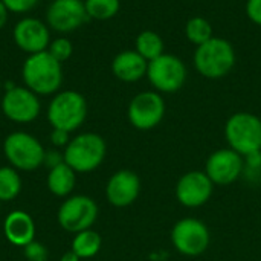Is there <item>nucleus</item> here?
<instances>
[{
    "label": "nucleus",
    "mask_w": 261,
    "mask_h": 261,
    "mask_svg": "<svg viewBox=\"0 0 261 261\" xmlns=\"http://www.w3.org/2000/svg\"><path fill=\"white\" fill-rule=\"evenodd\" d=\"M214 184L205 171L193 170L179 177L174 194L177 202L185 208H200L210 202L214 193Z\"/></svg>",
    "instance_id": "obj_12"
},
{
    "label": "nucleus",
    "mask_w": 261,
    "mask_h": 261,
    "mask_svg": "<svg viewBox=\"0 0 261 261\" xmlns=\"http://www.w3.org/2000/svg\"><path fill=\"white\" fill-rule=\"evenodd\" d=\"M50 141L55 147H64L70 142V133L66 130H60V128H52L50 133Z\"/></svg>",
    "instance_id": "obj_30"
},
{
    "label": "nucleus",
    "mask_w": 261,
    "mask_h": 261,
    "mask_svg": "<svg viewBox=\"0 0 261 261\" xmlns=\"http://www.w3.org/2000/svg\"><path fill=\"white\" fill-rule=\"evenodd\" d=\"M135 50L147 61H151L165 52V43L158 32L147 29L138 34L135 40Z\"/></svg>",
    "instance_id": "obj_20"
},
{
    "label": "nucleus",
    "mask_w": 261,
    "mask_h": 261,
    "mask_svg": "<svg viewBox=\"0 0 261 261\" xmlns=\"http://www.w3.org/2000/svg\"><path fill=\"white\" fill-rule=\"evenodd\" d=\"M167 104L162 93L145 90L135 95L127 107L128 122L141 132L156 128L165 118Z\"/></svg>",
    "instance_id": "obj_9"
},
{
    "label": "nucleus",
    "mask_w": 261,
    "mask_h": 261,
    "mask_svg": "<svg viewBox=\"0 0 261 261\" xmlns=\"http://www.w3.org/2000/svg\"><path fill=\"white\" fill-rule=\"evenodd\" d=\"M141 194V179L132 170H119L113 173L106 185V197L110 205L125 208L136 202Z\"/></svg>",
    "instance_id": "obj_16"
},
{
    "label": "nucleus",
    "mask_w": 261,
    "mask_h": 261,
    "mask_svg": "<svg viewBox=\"0 0 261 261\" xmlns=\"http://www.w3.org/2000/svg\"><path fill=\"white\" fill-rule=\"evenodd\" d=\"M148 61L135 49L122 50L112 60V72L122 83H138L147 76Z\"/></svg>",
    "instance_id": "obj_17"
},
{
    "label": "nucleus",
    "mask_w": 261,
    "mask_h": 261,
    "mask_svg": "<svg viewBox=\"0 0 261 261\" xmlns=\"http://www.w3.org/2000/svg\"><path fill=\"white\" fill-rule=\"evenodd\" d=\"M23 252H24V257L28 261H46L49 257V252H47V248L40 243V242H31L29 245H26L23 248Z\"/></svg>",
    "instance_id": "obj_26"
},
{
    "label": "nucleus",
    "mask_w": 261,
    "mask_h": 261,
    "mask_svg": "<svg viewBox=\"0 0 261 261\" xmlns=\"http://www.w3.org/2000/svg\"><path fill=\"white\" fill-rule=\"evenodd\" d=\"M87 118V101L76 90H61L54 95L47 107V121L52 128L69 133L80 128Z\"/></svg>",
    "instance_id": "obj_5"
},
{
    "label": "nucleus",
    "mask_w": 261,
    "mask_h": 261,
    "mask_svg": "<svg viewBox=\"0 0 261 261\" xmlns=\"http://www.w3.org/2000/svg\"><path fill=\"white\" fill-rule=\"evenodd\" d=\"M245 159V170L243 173H246L251 177H260L261 176V151L249 154Z\"/></svg>",
    "instance_id": "obj_28"
},
{
    "label": "nucleus",
    "mask_w": 261,
    "mask_h": 261,
    "mask_svg": "<svg viewBox=\"0 0 261 261\" xmlns=\"http://www.w3.org/2000/svg\"><path fill=\"white\" fill-rule=\"evenodd\" d=\"M47 52L57 61H60L63 64L64 61H67L72 57V54H73V44H72V41L67 37H57V38L50 40L49 47H47Z\"/></svg>",
    "instance_id": "obj_25"
},
{
    "label": "nucleus",
    "mask_w": 261,
    "mask_h": 261,
    "mask_svg": "<svg viewBox=\"0 0 261 261\" xmlns=\"http://www.w3.org/2000/svg\"><path fill=\"white\" fill-rule=\"evenodd\" d=\"M87 20L84 0H52L46 11V24L60 34L76 31Z\"/></svg>",
    "instance_id": "obj_13"
},
{
    "label": "nucleus",
    "mask_w": 261,
    "mask_h": 261,
    "mask_svg": "<svg viewBox=\"0 0 261 261\" xmlns=\"http://www.w3.org/2000/svg\"><path fill=\"white\" fill-rule=\"evenodd\" d=\"M3 232L11 245L24 248L26 245L34 242L35 237L34 219L24 211H12L5 219Z\"/></svg>",
    "instance_id": "obj_18"
},
{
    "label": "nucleus",
    "mask_w": 261,
    "mask_h": 261,
    "mask_svg": "<svg viewBox=\"0 0 261 261\" xmlns=\"http://www.w3.org/2000/svg\"><path fill=\"white\" fill-rule=\"evenodd\" d=\"M6 9L12 14H26L35 8L38 0H2Z\"/></svg>",
    "instance_id": "obj_27"
},
{
    "label": "nucleus",
    "mask_w": 261,
    "mask_h": 261,
    "mask_svg": "<svg viewBox=\"0 0 261 261\" xmlns=\"http://www.w3.org/2000/svg\"><path fill=\"white\" fill-rule=\"evenodd\" d=\"M171 245L185 257H199L206 252L211 245V232L208 226L194 217H185L174 223L170 232Z\"/></svg>",
    "instance_id": "obj_8"
},
{
    "label": "nucleus",
    "mask_w": 261,
    "mask_h": 261,
    "mask_svg": "<svg viewBox=\"0 0 261 261\" xmlns=\"http://www.w3.org/2000/svg\"><path fill=\"white\" fill-rule=\"evenodd\" d=\"M185 37L196 47L206 43L208 40H211L214 37V29H213L211 21L200 15L191 17L185 23Z\"/></svg>",
    "instance_id": "obj_22"
},
{
    "label": "nucleus",
    "mask_w": 261,
    "mask_h": 261,
    "mask_svg": "<svg viewBox=\"0 0 261 261\" xmlns=\"http://www.w3.org/2000/svg\"><path fill=\"white\" fill-rule=\"evenodd\" d=\"M61 162H63V156H60L57 151H47L44 156V165H49V168H54Z\"/></svg>",
    "instance_id": "obj_31"
},
{
    "label": "nucleus",
    "mask_w": 261,
    "mask_h": 261,
    "mask_svg": "<svg viewBox=\"0 0 261 261\" xmlns=\"http://www.w3.org/2000/svg\"><path fill=\"white\" fill-rule=\"evenodd\" d=\"M0 106L3 115L17 124H29L35 121L41 112L38 95L26 86H15L11 90L3 92Z\"/></svg>",
    "instance_id": "obj_11"
},
{
    "label": "nucleus",
    "mask_w": 261,
    "mask_h": 261,
    "mask_svg": "<svg viewBox=\"0 0 261 261\" xmlns=\"http://www.w3.org/2000/svg\"><path fill=\"white\" fill-rule=\"evenodd\" d=\"M102 246L101 236L93 229H86L76 232L72 240V251L80 258H92L95 257Z\"/></svg>",
    "instance_id": "obj_21"
},
{
    "label": "nucleus",
    "mask_w": 261,
    "mask_h": 261,
    "mask_svg": "<svg viewBox=\"0 0 261 261\" xmlns=\"http://www.w3.org/2000/svg\"><path fill=\"white\" fill-rule=\"evenodd\" d=\"M245 11L254 24L261 26V0H246Z\"/></svg>",
    "instance_id": "obj_29"
},
{
    "label": "nucleus",
    "mask_w": 261,
    "mask_h": 261,
    "mask_svg": "<svg viewBox=\"0 0 261 261\" xmlns=\"http://www.w3.org/2000/svg\"><path fill=\"white\" fill-rule=\"evenodd\" d=\"M225 138L231 150L246 158L261 151V118L251 112H237L225 122Z\"/></svg>",
    "instance_id": "obj_4"
},
{
    "label": "nucleus",
    "mask_w": 261,
    "mask_h": 261,
    "mask_svg": "<svg viewBox=\"0 0 261 261\" xmlns=\"http://www.w3.org/2000/svg\"><path fill=\"white\" fill-rule=\"evenodd\" d=\"M21 191V177L14 167L0 168V202L14 200Z\"/></svg>",
    "instance_id": "obj_23"
},
{
    "label": "nucleus",
    "mask_w": 261,
    "mask_h": 261,
    "mask_svg": "<svg viewBox=\"0 0 261 261\" xmlns=\"http://www.w3.org/2000/svg\"><path fill=\"white\" fill-rule=\"evenodd\" d=\"M245 159L237 151L219 148L210 154L205 164V173L214 185H231L243 176Z\"/></svg>",
    "instance_id": "obj_14"
},
{
    "label": "nucleus",
    "mask_w": 261,
    "mask_h": 261,
    "mask_svg": "<svg viewBox=\"0 0 261 261\" xmlns=\"http://www.w3.org/2000/svg\"><path fill=\"white\" fill-rule=\"evenodd\" d=\"M15 46L28 55L47 50L50 43V29L46 21L35 17H23L12 29Z\"/></svg>",
    "instance_id": "obj_15"
},
{
    "label": "nucleus",
    "mask_w": 261,
    "mask_h": 261,
    "mask_svg": "<svg viewBox=\"0 0 261 261\" xmlns=\"http://www.w3.org/2000/svg\"><path fill=\"white\" fill-rule=\"evenodd\" d=\"M237 63V54L231 41L222 37H213L206 43L196 47L193 54V66L199 75L208 80H220L226 76Z\"/></svg>",
    "instance_id": "obj_2"
},
{
    "label": "nucleus",
    "mask_w": 261,
    "mask_h": 261,
    "mask_svg": "<svg viewBox=\"0 0 261 261\" xmlns=\"http://www.w3.org/2000/svg\"><path fill=\"white\" fill-rule=\"evenodd\" d=\"M8 15H9V11L6 9V6L3 5V2L0 0V29L5 28L6 21H8Z\"/></svg>",
    "instance_id": "obj_32"
},
{
    "label": "nucleus",
    "mask_w": 261,
    "mask_h": 261,
    "mask_svg": "<svg viewBox=\"0 0 261 261\" xmlns=\"http://www.w3.org/2000/svg\"><path fill=\"white\" fill-rule=\"evenodd\" d=\"M188 78V69L182 58L164 52L158 58L148 61L147 80L159 93L179 92Z\"/></svg>",
    "instance_id": "obj_6"
},
{
    "label": "nucleus",
    "mask_w": 261,
    "mask_h": 261,
    "mask_svg": "<svg viewBox=\"0 0 261 261\" xmlns=\"http://www.w3.org/2000/svg\"><path fill=\"white\" fill-rule=\"evenodd\" d=\"M21 80L38 96L55 95L63 84V66L47 50L32 54L21 66Z\"/></svg>",
    "instance_id": "obj_1"
},
{
    "label": "nucleus",
    "mask_w": 261,
    "mask_h": 261,
    "mask_svg": "<svg viewBox=\"0 0 261 261\" xmlns=\"http://www.w3.org/2000/svg\"><path fill=\"white\" fill-rule=\"evenodd\" d=\"M3 90V84H2V80H0V92Z\"/></svg>",
    "instance_id": "obj_34"
},
{
    "label": "nucleus",
    "mask_w": 261,
    "mask_h": 261,
    "mask_svg": "<svg viewBox=\"0 0 261 261\" xmlns=\"http://www.w3.org/2000/svg\"><path fill=\"white\" fill-rule=\"evenodd\" d=\"M107 144L98 133H81L70 139L63 153V161L75 173H90L106 159Z\"/></svg>",
    "instance_id": "obj_3"
},
{
    "label": "nucleus",
    "mask_w": 261,
    "mask_h": 261,
    "mask_svg": "<svg viewBox=\"0 0 261 261\" xmlns=\"http://www.w3.org/2000/svg\"><path fill=\"white\" fill-rule=\"evenodd\" d=\"M89 20H110L121 9V0H84Z\"/></svg>",
    "instance_id": "obj_24"
},
{
    "label": "nucleus",
    "mask_w": 261,
    "mask_h": 261,
    "mask_svg": "<svg viewBox=\"0 0 261 261\" xmlns=\"http://www.w3.org/2000/svg\"><path fill=\"white\" fill-rule=\"evenodd\" d=\"M81 258L70 249V251H67L66 254H63V257H61V260L60 261H80Z\"/></svg>",
    "instance_id": "obj_33"
},
{
    "label": "nucleus",
    "mask_w": 261,
    "mask_h": 261,
    "mask_svg": "<svg viewBox=\"0 0 261 261\" xmlns=\"http://www.w3.org/2000/svg\"><path fill=\"white\" fill-rule=\"evenodd\" d=\"M3 153L15 170L32 171L44 164L46 150L41 142L26 133V132H14L6 136L3 142Z\"/></svg>",
    "instance_id": "obj_7"
},
{
    "label": "nucleus",
    "mask_w": 261,
    "mask_h": 261,
    "mask_svg": "<svg viewBox=\"0 0 261 261\" xmlns=\"http://www.w3.org/2000/svg\"><path fill=\"white\" fill-rule=\"evenodd\" d=\"M47 188L57 197H66L75 188V171L63 161L50 168L47 174Z\"/></svg>",
    "instance_id": "obj_19"
},
{
    "label": "nucleus",
    "mask_w": 261,
    "mask_h": 261,
    "mask_svg": "<svg viewBox=\"0 0 261 261\" xmlns=\"http://www.w3.org/2000/svg\"><path fill=\"white\" fill-rule=\"evenodd\" d=\"M98 219V205L89 196H72L63 202L58 210V223L69 232L92 229Z\"/></svg>",
    "instance_id": "obj_10"
}]
</instances>
